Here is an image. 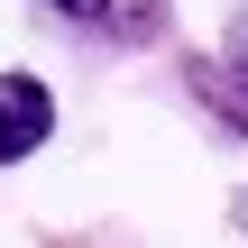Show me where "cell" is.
I'll list each match as a JSON object with an SVG mask.
<instances>
[{"instance_id":"7a4b0ae2","label":"cell","mask_w":248,"mask_h":248,"mask_svg":"<svg viewBox=\"0 0 248 248\" xmlns=\"http://www.w3.org/2000/svg\"><path fill=\"white\" fill-rule=\"evenodd\" d=\"M193 92L212 101V120L230 138H248V0H239V18H230V37H221V55L193 64Z\"/></svg>"},{"instance_id":"6da1fadb","label":"cell","mask_w":248,"mask_h":248,"mask_svg":"<svg viewBox=\"0 0 248 248\" xmlns=\"http://www.w3.org/2000/svg\"><path fill=\"white\" fill-rule=\"evenodd\" d=\"M55 138V92H46V74H0V166H28L37 147Z\"/></svg>"},{"instance_id":"3957f363","label":"cell","mask_w":248,"mask_h":248,"mask_svg":"<svg viewBox=\"0 0 248 248\" xmlns=\"http://www.w3.org/2000/svg\"><path fill=\"white\" fill-rule=\"evenodd\" d=\"M46 9L74 18V28H92V37H120V46H147L156 18H166V0H46Z\"/></svg>"}]
</instances>
